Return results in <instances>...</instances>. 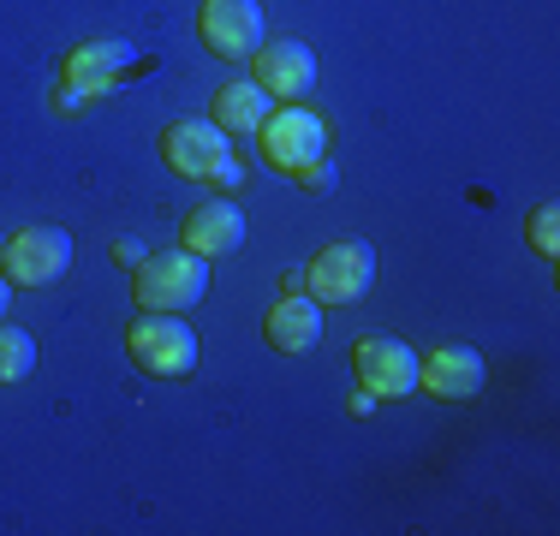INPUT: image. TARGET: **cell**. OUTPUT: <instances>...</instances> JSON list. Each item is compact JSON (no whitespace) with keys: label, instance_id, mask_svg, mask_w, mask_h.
I'll use <instances>...</instances> for the list:
<instances>
[{"label":"cell","instance_id":"cell-1","mask_svg":"<svg viewBox=\"0 0 560 536\" xmlns=\"http://www.w3.org/2000/svg\"><path fill=\"white\" fill-rule=\"evenodd\" d=\"M162 155L179 179H209L215 191H238L245 185V167L233 161V143L215 119H173L162 131Z\"/></svg>","mask_w":560,"mask_h":536},{"label":"cell","instance_id":"cell-2","mask_svg":"<svg viewBox=\"0 0 560 536\" xmlns=\"http://www.w3.org/2000/svg\"><path fill=\"white\" fill-rule=\"evenodd\" d=\"M209 292V257H197V250H162V257H143L138 275H131V299H138V311H191V304H203Z\"/></svg>","mask_w":560,"mask_h":536},{"label":"cell","instance_id":"cell-3","mask_svg":"<svg viewBox=\"0 0 560 536\" xmlns=\"http://www.w3.org/2000/svg\"><path fill=\"white\" fill-rule=\"evenodd\" d=\"M126 352L143 375L179 382V375L197 370V334H191V322H179L173 311H138V322L126 328Z\"/></svg>","mask_w":560,"mask_h":536},{"label":"cell","instance_id":"cell-4","mask_svg":"<svg viewBox=\"0 0 560 536\" xmlns=\"http://www.w3.org/2000/svg\"><path fill=\"white\" fill-rule=\"evenodd\" d=\"M370 280H376V245H364V238H335L304 268V287L316 304H358Z\"/></svg>","mask_w":560,"mask_h":536},{"label":"cell","instance_id":"cell-5","mask_svg":"<svg viewBox=\"0 0 560 536\" xmlns=\"http://www.w3.org/2000/svg\"><path fill=\"white\" fill-rule=\"evenodd\" d=\"M257 138H262V161H269L275 173H299V167H311V161L328 155L323 114H311V107H299V102H287L280 114L262 119Z\"/></svg>","mask_w":560,"mask_h":536},{"label":"cell","instance_id":"cell-6","mask_svg":"<svg viewBox=\"0 0 560 536\" xmlns=\"http://www.w3.org/2000/svg\"><path fill=\"white\" fill-rule=\"evenodd\" d=\"M352 370H358V382H364L370 399L418 394V352H411L406 340H394V334H364V340L352 346Z\"/></svg>","mask_w":560,"mask_h":536},{"label":"cell","instance_id":"cell-7","mask_svg":"<svg viewBox=\"0 0 560 536\" xmlns=\"http://www.w3.org/2000/svg\"><path fill=\"white\" fill-rule=\"evenodd\" d=\"M0 268H7L12 287H48L72 268V233L60 226H31V233H12L7 250H0Z\"/></svg>","mask_w":560,"mask_h":536},{"label":"cell","instance_id":"cell-8","mask_svg":"<svg viewBox=\"0 0 560 536\" xmlns=\"http://www.w3.org/2000/svg\"><path fill=\"white\" fill-rule=\"evenodd\" d=\"M197 36L215 60H250L262 48V7L257 0H203L197 7Z\"/></svg>","mask_w":560,"mask_h":536},{"label":"cell","instance_id":"cell-9","mask_svg":"<svg viewBox=\"0 0 560 536\" xmlns=\"http://www.w3.org/2000/svg\"><path fill=\"white\" fill-rule=\"evenodd\" d=\"M131 60H138V54H131V43H84V48H72V54H66V66H60V78H66V107H78L84 96H108L114 78L126 72Z\"/></svg>","mask_w":560,"mask_h":536},{"label":"cell","instance_id":"cell-10","mask_svg":"<svg viewBox=\"0 0 560 536\" xmlns=\"http://www.w3.org/2000/svg\"><path fill=\"white\" fill-rule=\"evenodd\" d=\"M179 238L197 257H233V250L245 245V209H238L233 197H203V203L185 214Z\"/></svg>","mask_w":560,"mask_h":536},{"label":"cell","instance_id":"cell-11","mask_svg":"<svg viewBox=\"0 0 560 536\" xmlns=\"http://www.w3.org/2000/svg\"><path fill=\"white\" fill-rule=\"evenodd\" d=\"M418 387H430L435 399H477L483 394V358L471 346H435L430 358H418Z\"/></svg>","mask_w":560,"mask_h":536},{"label":"cell","instance_id":"cell-12","mask_svg":"<svg viewBox=\"0 0 560 536\" xmlns=\"http://www.w3.org/2000/svg\"><path fill=\"white\" fill-rule=\"evenodd\" d=\"M262 340L287 358L311 352V346L323 340V304H316L311 292H280V304L269 311V322H262Z\"/></svg>","mask_w":560,"mask_h":536},{"label":"cell","instance_id":"cell-13","mask_svg":"<svg viewBox=\"0 0 560 536\" xmlns=\"http://www.w3.org/2000/svg\"><path fill=\"white\" fill-rule=\"evenodd\" d=\"M250 60H257V84L269 90V96H280V102L311 96V84H316V48L275 43V48H257Z\"/></svg>","mask_w":560,"mask_h":536},{"label":"cell","instance_id":"cell-14","mask_svg":"<svg viewBox=\"0 0 560 536\" xmlns=\"http://www.w3.org/2000/svg\"><path fill=\"white\" fill-rule=\"evenodd\" d=\"M275 114V96L257 84V78H233V84L215 90V126L226 138H245V131H262V119Z\"/></svg>","mask_w":560,"mask_h":536},{"label":"cell","instance_id":"cell-15","mask_svg":"<svg viewBox=\"0 0 560 536\" xmlns=\"http://www.w3.org/2000/svg\"><path fill=\"white\" fill-rule=\"evenodd\" d=\"M31 370H36V340L24 328H7V322H0V387L24 382Z\"/></svg>","mask_w":560,"mask_h":536},{"label":"cell","instance_id":"cell-16","mask_svg":"<svg viewBox=\"0 0 560 536\" xmlns=\"http://www.w3.org/2000/svg\"><path fill=\"white\" fill-rule=\"evenodd\" d=\"M555 233H560V209H555V203H542L537 214H530V245H537L542 257H555V250H560V238H555Z\"/></svg>","mask_w":560,"mask_h":536},{"label":"cell","instance_id":"cell-17","mask_svg":"<svg viewBox=\"0 0 560 536\" xmlns=\"http://www.w3.org/2000/svg\"><path fill=\"white\" fill-rule=\"evenodd\" d=\"M292 179H299L304 191H328V185H335L340 173H335V161L323 155V161H311V167H299V173H292Z\"/></svg>","mask_w":560,"mask_h":536},{"label":"cell","instance_id":"cell-18","mask_svg":"<svg viewBox=\"0 0 560 536\" xmlns=\"http://www.w3.org/2000/svg\"><path fill=\"white\" fill-rule=\"evenodd\" d=\"M7 304H12V280L0 275V322H7Z\"/></svg>","mask_w":560,"mask_h":536}]
</instances>
